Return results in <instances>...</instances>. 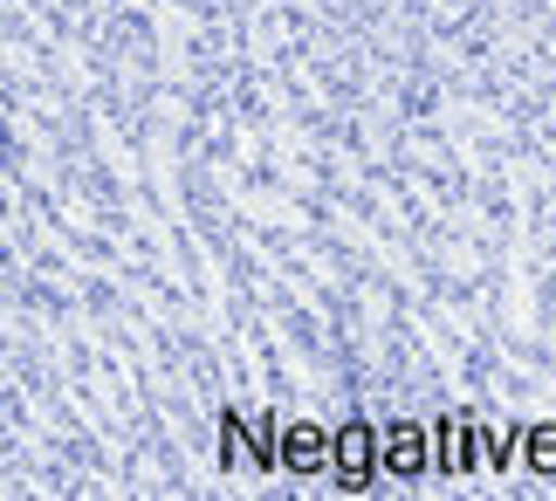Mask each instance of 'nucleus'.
<instances>
[{
	"label": "nucleus",
	"instance_id": "obj_1",
	"mask_svg": "<svg viewBox=\"0 0 556 501\" xmlns=\"http://www.w3.org/2000/svg\"><path fill=\"white\" fill-rule=\"evenodd\" d=\"M330 474H337V488H371V474H384V461H378V426H365V419L337 426Z\"/></svg>",
	"mask_w": 556,
	"mask_h": 501
},
{
	"label": "nucleus",
	"instance_id": "obj_3",
	"mask_svg": "<svg viewBox=\"0 0 556 501\" xmlns=\"http://www.w3.org/2000/svg\"><path fill=\"white\" fill-rule=\"evenodd\" d=\"M378 461H384L392 481H419V474H426V426H413V419L384 426L378 433Z\"/></svg>",
	"mask_w": 556,
	"mask_h": 501
},
{
	"label": "nucleus",
	"instance_id": "obj_4",
	"mask_svg": "<svg viewBox=\"0 0 556 501\" xmlns=\"http://www.w3.org/2000/svg\"><path fill=\"white\" fill-rule=\"evenodd\" d=\"M522 467L543 474V481H556V419H543V426L522 433Z\"/></svg>",
	"mask_w": 556,
	"mask_h": 501
},
{
	"label": "nucleus",
	"instance_id": "obj_2",
	"mask_svg": "<svg viewBox=\"0 0 556 501\" xmlns=\"http://www.w3.org/2000/svg\"><path fill=\"white\" fill-rule=\"evenodd\" d=\"M282 467L289 474H330V453H337V433H324V426H309V419H289L282 433Z\"/></svg>",
	"mask_w": 556,
	"mask_h": 501
}]
</instances>
